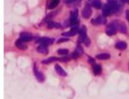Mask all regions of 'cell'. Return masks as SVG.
I'll return each instance as SVG.
<instances>
[{
    "label": "cell",
    "instance_id": "6da1fadb",
    "mask_svg": "<svg viewBox=\"0 0 129 99\" xmlns=\"http://www.w3.org/2000/svg\"><path fill=\"white\" fill-rule=\"evenodd\" d=\"M118 28L117 27L115 26L114 23H111V24H109L107 26L106 29H105V33H106L108 35H113V34H115L117 33Z\"/></svg>",
    "mask_w": 129,
    "mask_h": 99
},
{
    "label": "cell",
    "instance_id": "7a4b0ae2",
    "mask_svg": "<svg viewBox=\"0 0 129 99\" xmlns=\"http://www.w3.org/2000/svg\"><path fill=\"white\" fill-rule=\"evenodd\" d=\"M78 12H77L76 10L73 11L71 12V17H70V24L72 26H75L79 23V20H78Z\"/></svg>",
    "mask_w": 129,
    "mask_h": 99
},
{
    "label": "cell",
    "instance_id": "3957f363",
    "mask_svg": "<svg viewBox=\"0 0 129 99\" xmlns=\"http://www.w3.org/2000/svg\"><path fill=\"white\" fill-rule=\"evenodd\" d=\"M113 23L115 24V26L117 27V28H118V30H119L120 33H122V34H126V33H127V27H126V25L124 24V23L119 22V20H115Z\"/></svg>",
    "mask_w": 129,
    "mask_h": 99
},
{
    "label": "cell",
    "instance_id": "277c9868",
    "mask_svg": "<svg viewBox=\"0 0 129 99\" xmlns=\"http://www.w3.org/2000/svg\"><path fill=\"white\" fill-rule=\"evenodd\" d=\"M91 13H92V10H91V7L89 5L85 6L84 8L82 9V12H81L82 17L85 19H89L91 16Z\"/></svg>",
    "mask_w": 129,
    "mask_h": 99
},
{
    "label": "cell",
    "instance_id": "5b68a950",
    "mask_svg": "<svg viewBox=\"0 0 129 99\" xmlns=\"http://www.w3.org/2000/svg\"><path fill=\"white\" fill-rule=\"evenodd\" d=\"M106 19L104 18V16H100L97 17V19H94V20H91V23L93 25H103L106 23Z\"/></svg>",
    "mask_w": 129,
    "mask_h": 99
},
{
    "label": "cell",
    "instance_id": "8992f818",
    "mask_svg": "<svg viewBox=\"0 0 129 99\" xmlns=\"http://www.w3.org/2000/svg\"><path fill=\"white\" fill-rule=\"evenodd\" d=\"M34 75H35V78L38 80V81H40V82L44 81V80H45L44 75L42 74L41 72H39L38 69H37V67H36V66H34Z\"/></svg>",
    "mask_w": 129,
    "mask_h": 99
},
{
    "label": "cell",
    "instance_id": "52a82bcc",
    "mask_svg": "<svg viewBox=\"0 0 129 99\" xmlns=\"http://www.w3.org/2000/svg\"><path fill=\"white\" fill-rule=\"evenodd\" d=\"M78 32H80V29H79L78 27H73V28H71L70 31L63 33L62 35H64V36H73V35H75Z\"/></svg>",
    "mask_w": 129,
    "mask_h": 99
},
{
    "label": "cell",
    "instance_id": "ba28073f",
    "mask_svg": "<svg viewBox=\"0 0 129 99\" xmlns=\"http://www.w3.org/2000/svg\"><path fill=\"white\" fill-rule=\"evenodd\" d=\"M53 42H54V40L52 38H49V37H43V38L39 39V42L42 45H45V46L52 44Z\"/></svg>",
    "mask_w": 129,
    "mask_h": 99
},
{
    "label": "cell",
    "instance_id": "9c48e42d",
    "mask_svg": "<svg viewBox=\"0 0 129 99\" xmlns=\"http://www.w3.org/2000/svg\"><path fill=\"white\" fill-rule=\"evenodd\" d=\"M79 41L81 42H83L86 46H89L90 45V40L89 38L87 36V34H80V38H79Z\"/></svg>",
    "mask_w": 129,
    "mask_h": 99
},
{
    "label": "cell",
    "instance_id": "30bf717a",
    "mask_svg": "<svg viewBox=\"0 0 129 99\" xmlns=\"http://www.w3.org/2000/svg\"><path fill=\"white\" fill-rule=\"evenodd\" d=\"M23 42H29L33 39L32 34H29V33H21L20 34V38Z\"/></svg>",
    "mask_w": 129,
    "mask_h": 99
},
{
    "label": "cell",
    "instance_id": "8fae6325",
    "mask_svg": "<svg viewBox=\"0 0 129 99\" xmlns=\"http://www.w3.org/2000/svg\"><path fill=\"white\" fill-rule=\"evenodd\" d=\"M112 13V11H111V8L110 7V5L108 4H106L103 8V15L104 17L109 16Z\"/></svg>",
    "mask_w": 129,
    "mask_h": 99
},
{
    "label": "cell",
    "instance_id": "7c38bea8",
    "mask_svg": "<svg viewBox=\"0 0 129 99\" xmlns=\"http://www.w3.org/2000/svg\"><path fill=\"white\" fill-rule=\"evenodd\" d=\"M55 70H56L57 73L59 74L60 76H66V73H65V71H64L59 65L55 66Z\"/></svg>",
    "mask_w": 129,
    "mask_h": 99
},
{
    "label": "cell",
    "instance_id": "4fadbf2b",
    "mask_svg": "<svg viewBox=\"0 0 129 99\" xmlns=\"http://www.w3.org/2000/svg\"><path fill=\"white\" fill-rule=\"evenodd\" d=\"M115 47L117 49H119V50H126L127 47V44L126 42H123V41H119V42H118L117 43H116Z\"/></svg>",
    "mask_w": 129,
    "mask_h": 99
},
{
    "label": "cell",
    "instance_id": "5bb4252c",
    "mask_svg": "<svg viewBox=\"0 0 129 99\" xmlns=\"http://www.w3.org/2000/svg\"><path fill=\"white\" fill-rule=\"evenodd\" d=\"M15 44H16L17 48H19L20 50H25V49H27V45L25 44L24 42H23L21 39H19V40H17L16 42H15Z\"/></svg>",
    "mask_w": 129,
    "mask_h": 99
},
{
    "label": "cell",
    "instance_id": "9a60e30c",
    "mask_svg": "<svg viewBox=\"0 0 129 99\" xmlns=\"http://www.w3.org/2000/svg\"><path fill=\"white\" fill-rule=\"evenodd\" d=\"M37 51H38L39 53H41V54L45 55L48 53V49H47V47L45 46V45L41 44L39 47H37Z\"/></svg>",
    "mask_w": 129,
    "mask_h": 99
},
{
    "label": "cell",
    "instance_id": "2e32d148",
    "mask_svg": "<svg viewBox=\"0 0 129 99\" xmlns=\"http://www.w3.org/2000/svg\"><path fill=\"white\" fill-rule=\"evenodd\" d=\"M111 58V55L108 53H101V54L97 55V59L100 60H105V59H109Z\"/></svg>",
    "mask_w": 129,
    "mask_h": 99
},
{
    "label": "cell",
    "instance_id": "e0dca14e",
    "mask_svg": "<svg viewBox=\"0 0 129 99\" xmlns=\"http://www.w3.org/2000/svg\"><path fill=\"white\" fill-rule=\"evenodd\" d=\"M93 71L96 75H98L102 73V67L100 65H94L93 66Z\"/></svg>",
    "mask_w": 129,
    "mask_h": 99
},
{
    "label": "cell",
    "instance_id": "ac0fdd59",
    "mask_svg": "<svg viewBox=\"0 0 129 99\" xmlns=\"http://www.w3.org/2000/svg\"><path fill=\"white\" fill-rule=\"evenodd\" d=\"M59 2H60V0H51V3L49 4L48 8H49V9H53V8H55V7H57V6L59 5Z\"/></svg>",
    "mask_w": 129,
    "mask_h": 99
},
{
    "label": "cell",
    "instance_id": "d6986e66",
    "mask_svg": "<svg viewBox=\"0 0 129 99\" xmlns=\"http://www.w3.org/2000/svg\"><path fill=\"white\" fill-rule=\"evenodd\" d=\"M57 60H59V59H57V58H55V57H51V58H49V59L42 60V64H44V65H48V64H50V63L54 62V61H57Z\"/></svg>",
    "mask_w": 129,
    "mask_h": 99
},
{
    "label": "cell",
    "instance_id": "ffe728a7",
    "mask_svg": "<svg viewBox=\"0 0 129 99\" xmlns=\"http://www.w3.org/2000/svg\"><path fill=\"white\" fill-rule=\"evenodd\" d=\"M92 5L97 9L101 8V6H102L101 1H100V0H93L92 1Z\"/></svg>",
    "mask_w": 129,
    "mask_h": 99
},
{
    "label": "cell",
    "instance_id": "44dd1931",
    "mask_svg": "<svg viewBox=\"0 0 129 99\" xmlns=\"http://www.w3.org/2000/svg\"><path fill=\"white\" fill-rule=\"evenodd\" d=\"M61 25L59 23H55L53 21H49L48 22V28H60Z\"/></svg>",
    "mask_w": 129,
    "mask_h": 99
},
{
    "label": "cell",
    "instance_id": "7402d4cb",
    "mask_svg": "<svg viewBox=\"0 0 129 99\" xmlns=\"http://www.w3.org/2000/svg\"><path fill=\"white\" fill-rule=\"evenodd\" d=\"M58 53L60 55H65L68 53V50L67 49H59V51H58Z\"/></svg>",
    "mask_w": 129,
    "mask_h": 99
},
{
    "label": "cell",
    "instance_id": "603a6c76",
    "mask_svg": "<svg viewBox=\"0 0 129 99\" xmlns=\"http://www.w3.org/2000/svg\"><path fill=\"white\" fill-rule=\"evenodd\" d=\"M75 52H76L77 54L79 55V56H81V55L83 53V50H82V48H81V47L80 46V45H79V46H77L76 51H75Z\"/></svg>",
    "mask_w": 129,
    "mask_h": 99
},
{
    "label": "cell",
    "instance_id": "cb8c5ba5",
    "mask_svg": "<svg viewBox=\"0 0 129 99\" xmlns=\"http://www.w3.org/2000/svg\"><path fill=\"white\" fill-rule=\"evenodd\" d=\"M66 41H68V38H65V37H63V38L59 39V40L58 41V43H62V42H66Z\"/></svg>",
    "mask_w": 129,
    "mask_h": 99
},
{
    "label": "cell",
    "instance_id": "d4e9b609",
    "mask_svg": "<svg viewBox=\"0 0 129 99\" xmlns=\"http://www.w3.org/2000/svg\"><path fill=\"white\" fill-rule=\"evenodd\" d=\"M126 18H127V21L129 22V10H127V12H126Z\"/></svg>",
    "mask_w": 129,
    "mask_h": 99
},
{
    "label": "cell",
    "instance_id": "484cf974",
    "mask_svg": "<svg viewBox=\"0 0 129 99\" xmlns=\"http://www.w3.org/2000/svg\"><path fill=\"white\" fill-rule=\"evenodd\" d=\"M69 59L68 57H65V58H62V59H59V60H61V61H67Z\"/></svg>",
    "mask_w": 129,
    "mask_h": 99
},
{
    "label": "cell",
    "instance_id": "4316f807",
    "mask_svg": "<svg viewBox=\"0 0 129 99\" xmlns=\"http://www.w3.org/2000/svg\"><path fill=\"white\" fill-rule=\"evenodd\" d=\"M74 1H76V0H65V3L69 4V3H73V2H74Z\"/></svg>",
    "mask_w": 129,
    "mask_h": 99
},
{
    "label": "cell",
    "instance_id": "83f0119b",
    "mask_svg": "<svg viewBox=\"0 0 129 99\" xmlns=\"http://www.w3.org/2000/svg\"><path fill=\"white\" fill-rule=\"evenodd\" d=\"M89 62H90V63H94V60H93V59H89Z\"/></svg>",
    "mask_w": 129,
    "mask_h": 99
},
{
    "label": "cell",
    "instance_id": "f1b7e54d",
    "mask_svg": "<svg viewBox=\"0 0 129 99\" xmlns=\"http://www.w3.org/2000/svg\"><path fill=\"white\" fill-rule=\"evenodd\" d=\"M127 3H128V4H129V0H127Z\"/></svg>",
    "mask_w": 129,
    "mask_h": 99
}]
</instances>
